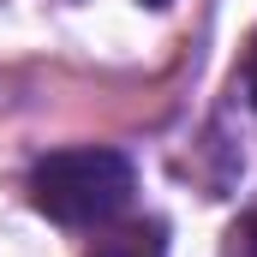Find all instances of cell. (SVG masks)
I'll list each match as a JSON object with an SVG mask.
<instances>
[{"instance_id": "obj_1", "label": "cell", "mask_w": 257, "mask_h": 257, "mask_svg": "<svg viewBox=\"0 0 257 257\" xmlns=\"http://www.w3.org/2000/svg\"><path fill=\"white\" fill-rule=\"evenodd\" d=\"M138 192V168L126 150L72 144L30 168V203L60 227H108Z\"/></svg>"}, {"instance_id": "obj_2", "label": "cell", "mask_w": 257, "mask_h": 257, "mask_svg": "<svg viewBox=\"0 0 257 257\" xmlns=\"http://www.w3.org/2000/svg\"><path fill=\"white\" fill-rule=\"evenodd\" d=\"M245 96H251V108H257V36H251V54H245Z\"/></svg>"}, {"instance_id": "obj_3", "label": "cell", "mask_w": 257, "mask_h": 257, "mask_svg": "<svg viewBox=\"0 0 257 257\" xmlns=\"http://www.w3.org/2000/svg\"><path fill=\"white\" fill-rule=\"evenodd\" d=\"M245 257H257V221L245 227Z\"/></svg>"}, {"instance_id": "obj_4", "label": "cell", "mask_w": 257, "mask_h": 257, "mask_svg": "<svg viewBox=\"0 0 257 257\" xmlns=\"http://www.w3.org/2000/svg\"><path fill=\"white\" fill-rule=\"evenodd\" d=\"M138 6H150V12H162V6H174V0H138Z\"/></svg>"}, {"instance_id": "obj_5", "label": "cell", "mask_w": 257, "mask_h": 257, "mask_svg": "<svg viewBox=\"0 0 257 257\" xmlns=\"http://www.w3.org/2000/svg\"><path fill=\"white\" fill-rule=\"evenodd\" d=\"M102 257H144V251H102Z\"/></svg>"}]
</instances>
